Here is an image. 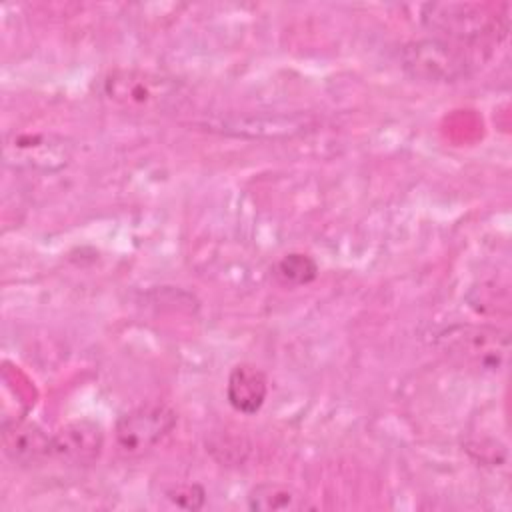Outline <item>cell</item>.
<instances>
[{
    "instance_id": "4",
    "label": "cell",
    "mask_w": 512,
    "mask_h": 512,
    "mask_svg": "<svg viewBox=\"0 0 512 512\" xmlns=\"http://www.w3.org/2000/svg\"><path fill=\"white\" fill-rule=\"evenodd\" d=\"M176 412L164 402H146L122 414L114 426L116 452L126 458H142L154 450L174 428Z\"/></svg>"
},
{
    "instance_id": "5",
    "label": "cell",
    "mask_w": 512,
    "mask_h": 512,
    "mask_svg": "<svg viewBox=\"0 0 512 512\" xmlns=\"http://www.w3.org/2000/svg\"><path fill=\"white\" fill-rule=\"evenodd\" d=\"M72 144L56 134L14 132L4 144L6 166L20 172H58L72 160Z\"/></svg>"
},
{
    "instance_id": "10",
    "label": "cell",
    "mask_w": 512,
    "mask_h": 512,
    "mask_svg": "<svg viewBox=\"0 0 512 512\" xmlns=\"http://www.w3.org/2000/svg\"><path fill=\"white\" fill-rule=\"evenodd\" d=\"M246 500L250 510L262 512H294L308 508L306 496L302 492L280 482H264L254 486Z\"/></svg>"
},
{
    "instance_id": "8",
    "label": "cell",
    "mask_w": 512,
    "mask_h": 512,
    "mask_svg": "<svg viewBox=\"0 0 512 512\" xmlns=\"http://www.w3.org/2000/svg\"><path fill=\"white\" fill-rule=\"evenodd\" d=\"M2 450L18 466L38 464L50 456V436L32 422L12 418L2 422Z\"/></svg>"
},
{
    "instance_id": "7",
    "label": "cell",
    "mask_w": 512,
    "mask_h": 512,
    "mask_svg": "<svg viewBox=\"0 0 512 512\" xmlns=\"http://www.w3.org/2000/svg\"><path fill=\"white\" fill-rule=\"evenodd\" d=\"M104 448V432L96 422L76 420L50 436V456L66 466H90Z\"/></svg>"
},
{
    "instance_id": "1",
    "label": "cell",
    "mask_w": 512,
    "mask_h": 512,
    "mask_svg": "<svg viewBox=\"0 0 512 512\" xmlns=\"http://www.w3.org/2000/svg\"><path fill=\"white\" fill-rule=\"evenodd\" d=\"M96 94L108 108L128 116H158L186 98L180 80L142 68L104 72L96 82Z\"/></svg>"
},
{
    "instance_id": "3",
    "label": "cell",
    "mask_w": 512,
    "mask_h": 512,
    "mask_svg": "<svg viewBox=\"0 0 512 512\" xmlns=\"http://www.w3.org/2000/svg\"><path fill=\"white\" fill-rule=\"evenodd\" d=\"M436 348L460 370L494 376L508 362L510 338L490 324H452L438 332Z\"/></svg>"
},
{
    "instance_id": "6",
    "label": "cell",
    "mask_w": 512,
    "mask_h": 512,
    "mask_svg": "<svg viewBox=\"0 0 512 512\" xmlns=\"http://www.w3.org/2000/svg\"><path fill=\"white\" fill-rule=\"evenodd\" d=\"M468 50L442 38L418 40L406 48V66L428 80H456L472 64Z\"/></svg>"
},
{
    "instance_id": "2",
    "label": "cell",
    "mask_w": 512,
    "mask_h": 512,
    "mask_svg": "<svg viewBox=\"0 0 512 512\" xmlns=\"http://www.w3.org/2000/svg\"><path fill=\"white\" fill-rule=\"evenodd\" d=\"M422 24L442 40L464 48L498 44L508 32V18L484 4L430 2L420 8Z\"/></svg>"
},
{
    "instance_id": "9",
    "label": "cell",
    "mask_w": 512,
    "mask_h": 512,
    "mask_svg": "<svg viewBox=\"0 0 512 512\" xmlns=\"http://www.w3.org/2000/svg\"><path fill=\"white\" fill-rule=\"evenodd\" d=\"M268 396V378L254 364H236L226 382L228 404L240 414H256Z\"/></svg>"
},
{
    "instance_id": "12",
    "label": "cell",
    "mask_w": 512,
    "mask_h": 512,
    "mask_svg": "<svg viewBox=\"0 0 512 512\" xmlns=\"http://www.w3.org/2000/svg\"><path fill=\"white\" fill-rule=\"evenodd\" d=\"M166 498L178 506V508H184V510H198L204 506V500H206V492L202 486L198 484H176L172 488L166 490Z\"/></svg>"
},
{
    "instance_id": "11",
    "label": "cell",
    "mask_w": 512,
    "mask_h": 512,
    "mask_svg": "<svg viewBox=\"0 0 512 512\" xmlns=\"http://www.w3.org/2000/svg\"><path fill=\"white\" fill-rule=\"evenodd\" d=\"M272 272L284 286H304L318 276V264L308 254L290 252L274 264Z\"/></svg>"
}]
</instances>
